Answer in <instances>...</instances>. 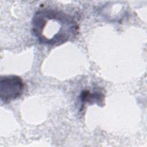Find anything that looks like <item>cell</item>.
I'll use <instances>...</instances> for the list:
<instances>
[{
	"instance_id": "2",
	"label": "cell",
	"mask_w": 147,
	"mask_h": 147,
	"mask_svg": "<svg viewBox=\"0 0 147 147\" xmlns=\"http://www.w3.org/2000/svg\"><path fill=\"white\" fill-rule=\"evenodd\" d=\"M24 83L16 75L1 76L0 79V97L2 101L7 103L20 97L22 94Z\"/></svg>"
},
{
	"instance_id": "3",
	"label": "cell",
	"mask_w": 147,
	"mask_h": 147,
	"mask_svg": "<svg viewBox=\"0 0 147 147\" xmlns=\"http://www.w3.org/2000/svg\"><path fill=\"white\" fill-rule=\"evenodd\" d=\"M80 99L82 103H96L100 106L105 101V95L100 92H91L89 90H84L80 94Z\"/></svg>"
},
{
	"instance_id": "1",
	"label": "cell",
	"mask_w": 147,
	"mask_h": 147,
	"mask_svg": "<svg viewBox=\"0 0 147 147\" xmlns=\"http://www.w3.org/2000/svg\"><path fill=\"white\" fill-rule=\"evenodd\" d=\"M32 30L40 43L58 46L76 38L79 27L75 19L68 14L43 9L34 14L32 20Z\"/></svg>"
}]
</instances>
